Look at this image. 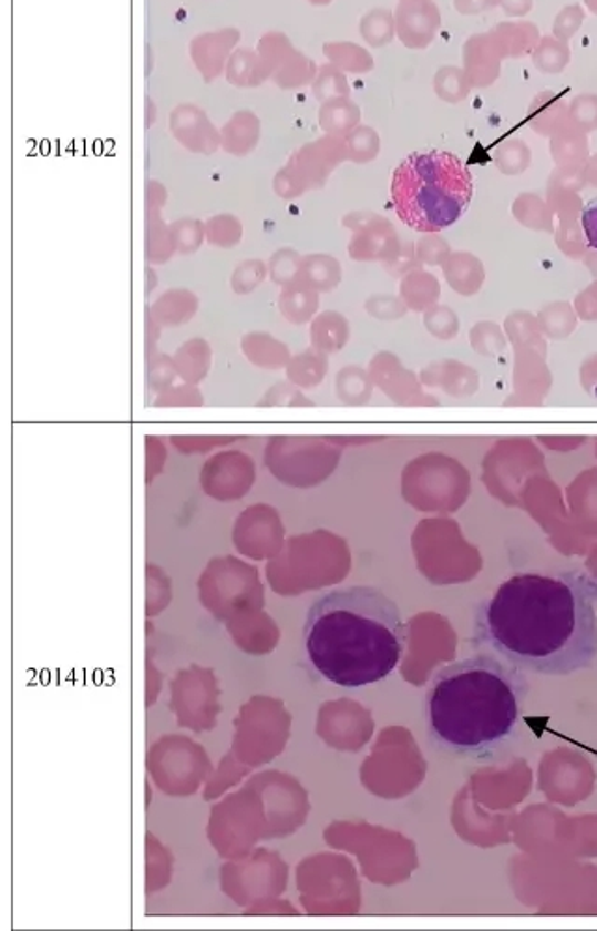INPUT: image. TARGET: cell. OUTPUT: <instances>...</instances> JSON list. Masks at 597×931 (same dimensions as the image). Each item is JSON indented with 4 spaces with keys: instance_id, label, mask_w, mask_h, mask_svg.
<instances>
[{
    "instance_id": "1",
    "label": "cell",
    "mask_w": 597,
    "mask_h": 931,
    "mask_svg": "<svg viewBox=\"0 0 597 931\" xmlns=\"http://www.w3.org/2000/svg\"><path fill=\"white\" fill-rule=\"evenodd\" d=\"M596 605L597 581L586 573L515 575L474 616V648L523 673H579L597 657Z\"/></svg>"
},
{
    "instance_id": "2",
    "label": "cell",
    "mask_w": 597,
    "mask_h": 931,
    "mask_svg": "<svg viewBox=\"0 0 597 931\" xmlns=\"http://www.w3.org/2000/svg\"><path fill=\"white\" fill-rule=\"evenodd\" d=\"M526 695L523 671L497 655L444 666L424 702L428 737L446 755L491 758L514 739Z\"/></svg>"
},
{
    "instance_id": "3",
    "label": "cell",
    "mask_w": 597,
    "mask_h": 931,
    "mask_svg": "<svg viewBox=\"0 0 597 931\" xmlns=\"http://www.w3.org/2000/svg\"><path fill=\"white\" fill-rule=\"evenodd\" d=\"M302 635L313 668L331 684L348 689L387 678L408 643L397 603L372 586L321 595L308 608Z\"/></svg>"
},
{
    "instance_id": "4",
    "label": "cell",
    "mask_w": 597,
    "mask_h": 931,
    "mask_svg": "<svg viewBox=\"0 0 597 931\" xmlns=\"http://www.w3.org/2000/svg\"><path fill=\"white\" fill-rule=\"evenodd\" d=\"M473 193V176L463 161L438 150L409 155L392 177L398 217L419 232H439L454 225Z\"/></svg>"
},
{
    "instance_id": "5",
    "label": "cell",
    "mask_w": 597,
    "mask_h": 931,
    "mask_svg": "<svg viewBox=\"0 0 597 931\" xmlns=\"http://www.w3.org/2000/svg\"><path fill=\"white\" fill-rule=\"evenodd\" d=\"M200 478L207 495L234 499L245 495V491L249 490L255 480V467L249 456L230 450L207 461Z\"/></svg>"
},
{
    "instance_id": "6",
    "label": "cell",
    "mask_w": 597,
    "mask_h": 931,
    "mask_svg": "<svg viewBox=\"0 0 597 931\" xmlns=\"http://www.w3.org/2000/svg\"><path fill=\"white\" fill-rule=\"evenodd\" d=\"M398 32L408 48L422 49L438 34L441 18L432 0H403L397 12Z\"/></svg>"
},
{
    "instance_id": "7",
    "label": "cell",
    "mask_w": 597,
    "mask_h": 931,
    "mask_svg": "<svg viewBox=\"0 0 597 931\" xmlns=\"http://www.w3.org/2000/svg\"><path fill=\"white\" fill-rule=\"evenodd\" d=\"M503 60V53L498 51L491 34L473 35L463 48V70L476 89H484L497 81Z\"/></svg>"
},
{
    "instance_id": "8",
    "label": "cell",
    "mask_w": 597,
    "mask_h": 931,
    "mask_svg": "<svg viewBox=\"0 0 597 931\" xmlns=\"http://www.w3.org/2000/svg\"><path fill=\"white\" fill-rule=\"evenodd\" d=\"M526 120L542 135L558 133L569 124V105L560 94L545 90L534 98Z\"/></svg>"
},
{
    "instance_id": "9",
    "label": "cell",
    "mask_w": 597,
    "mask_h": 931,
    "mask_svg": "<svg viewBox=\"0 0 597 931\" xmlns=\"http://www.w3.org/2000/svg\"><path fill=\"white\" fill-rule=\"evenodd\" d=\"M490 34L497 43L498 51L503 53V59H517V57L533 53L539 42L536 24L528 21H508V23L497 24Z\"/></svg>"
},
{
    "instance_id": "10",
    "label": "cell",
    "mask_w": 597,
    "mask_h": 931,
    "mask_svg": "<svg viewBox=\"0 0 597 931\" xmlns=\"http://www.w3.org/2000/svg\"><path fill=\"white\" fill-rule=\"evenodd\" d=\"M196 297L185 289H172L168 294L161 295L159 301L152 307V318L157 319L161 325L184 324L193 318L196 313Z\"/></svg>"
},
{
    "instance_id": "11",
    "label": "cell",
    "mask_w": 597,
    "mask_h": 931,
    "mask_svg": "<svg viewBox=\"0 0 597 931\" xmlns=\"http://www.w3.org/2000/svg\"><path fill=\"white\" fill-rule=\"evenodd\" d=\"M174 366L187 383H198L206 378L212 366V349L204 340H189L178 349L174 357Z\"/></svg>"
},
{
    "instance_id": "12",
    "label": "cell",
    "mask_w": 597,
    "mask_h": 931,
    "mask_svg": "<svg viewBox=\"0 0 597 931\" xmlns=\"http://www.w3.org/2000/svg\"><path fill=\"white\" fill-rule=\"evenodd\" d=\"M569 59H572V51H569L568 42H562L555 35L542 38L533 51L534 65L550 75L566 70Z\"/></svg>"
},
{
    "instance_id": "13",
    "label": "cell",
    "mask_w": 597,
    "mask_h": 931,
    "mask_svg": "<svg viewBox=\"0 0 597 931\" xmlns=\"http://www.w3.org/2000/svg\"><path fill=\"white\" fill-rule=\"evenodd\" d=\"M471 89H473V84L469 81L465 70L452 68V65L439 70L438 78H435V90H438L441 100L457 103V101L467 98Z\"/></svg>"
},
{
    "instance_id": "14",
    "label": "cell",
    "mask_w": 597,
    "mask_h": 931,
    "mask_svg": "<svg viewBox=\"0 0 597 931\" xmlns=\"http://www.w3.org/2000/svg\"><path fill=\"white\" fill-rule=\"evenodd\" d=\"M359 120V109L356 103L346 100L329 101L321 109V125L327 131H346Z\"/></svg>"
},
{
    "instance_id": "15",
    "label": "cell",
    "mask_w": 597,
    "mask_h": 931,
    "mask_svg": "<svg viewBox=\"0 0 597 931\" xmlns=\"http://www.w3.org/2000/svg\"><path fill=\"white\" fill-rule=\"evenodd\" d=\"M326 53L334 64L342 65L349 71H367L372 68L370 54L353 43H331L327 45Z\"/></svg>"
},
{
    "instance_id": "16",
    "label": "cell",
    "mask_w": 597,
    "mask_h": 931,
    "mask_svg": "<svg viewBox=\"0 0 597 931\" xmlns=\"http://www.w3.org/2000/svg\"><path fill=\"white\" fill-rule=\"evenodd\" d=\"M569 124L580 131H591L597 127V95H577L569 103Z\"/></svg>"
},
{
    "instance_id": "17",
    "label": "cell",
    "mask_w": 597,
    "mask_h": 931,
    "mask_svg": "<svg viewBox=\"0 0 597 931\" xmlns=\"http://www.w3.org/2000/svg\"><path fill=\"white\" fill-rule=\"evenodd\" d=\"M362 35L367 38V42L372 43L373 48H381L384 43L391 42V13L383 10L368 13L367 18L362 19Z\"/></svg>"
},
{
    "instance_id": "18",
    "label": "cell",
    "mask_w": 597,
    "mask_h": 931,
    "mask_svg": "<svg viewBox=\"0 0 597 931\" xmlns=\"http://www.w3.org/2000/svg\"><path fill=\"white\" fill-rule=\"evenodd\" d=\"M241 237V225L234 217H215L207 223V242L217 247H234Z\"/></svg>"
},
{
    "instance_id": "19",
    "label": "cell",
    "mask_w": 597,
    "mask_h": 931,
    "mask_svg": "<svg viewBox=\"0 0 597 931\" xmlns=\"http://www.w3.org/2000/svg\"><path fill=\"white\" fill-rule=\"evenodd\" d=\"M171 441L178 452H184V454H202V452H209L212 449H217L220 444L234 442V437L182 436L172 437Z\"/></svg>"
},
{
    "instance_id": "20",
    "label": "cell",
    "mask_w": 597,
    "mask_h": 931,
    "mask_svg": "<svg viewBox=\"0 0 597 931\" xmlns=\"http://www.w3.org/2000/svg\"><path fill=\"white\" fill-rule=\"evenodd\" d=\"M583 21H585V10L579 4H572V7L564 8L556 16L555 24H553L555 38H558L562 42H568V40H572L579 32Z\"/></svg>"
},
{
    "instance_id": "21",
    "label": "cell",
    "mask_w": 597,
    "mask_h": 931,
    "mask_svg": "<svg viewBox=\"0 0 597 931\" xmlns=\"http://www.w3.org/2000/svg\"><path fill=\"white\" fill-rule=\"evenodd\" d=\"M172 231H174V242H176L182 253L189 254L200 247L202 226L198 221L176 223V226Z\"/></svg>"
},
{
    "instance_id": "22",
    "label": "cell",
    "mask_w": 597,
    "mask_h": 931,
    "mask_svg": "<svg viewBox=\"0 0 597 931\" xmlns=\"http://www.w3.org/2000/svg\"><path fill=\"white\" fill-rule=\"evenodd\" d=\"M166 460V450L157 437H146V478L152 482L161 471Z\"/></svg>"
},
{
    "instance_id": "23",
    "label": "cell",
    "mask_w": 597,
    "mask_h": 931,
    "mask_svg": "<svg viewBox=\"0 0 597 931\" xmlns=\"http://www.w3.org/2000/svg\"><path fill=\"white\" fill-rule=\"evenodd\" d=\"M202 396L193 387H174L161 396L155 406H200Z\"/></svg>"
},
{
    "instance_id": "24",
    "label": "cell",
    "mask_w": 597,
    "mask_h": 931,
    "mask_svg": "<svg viewBox=\"0 0 597 931\" xmlns=\"http://www.w3.org/2000/svg\"><path fill=\"white\" fill-rule=\"evenodd\" d=\"M260 278V264L258 262H247L241 267H237L236 275L231 278L234 289L239 294H247L255 288L256 283Z\"/></svg>"
},
{
    "instance_id": "25",
    "label": "cell",
    "mask_w": 597,
    "mask_h": 931,
    "mask_svg": "<svg viewBox=\"0 0 597 931\" xmlns=\"http://www.w3.org/2000/svg\"><path fill=\"white\" fill-rule=\"evenodd\" d=\"M176 376V366L174 360H168V357H163L159 362H154L152 370H150V383L155 387V390H161L165 385L171 383Z\"/></svg>"
},
{
    "instance_id": "26",
    "label": "cell",
    "mask_w": 597,
    "mask_h": 931,
    "mask_svg": "<svg viewBox=\"0 0 597 931\" xmlns=\"http://www.w3.org/2000/svg\"><path fill=\"white\" fill-rule=\"evenodd\" d=\"M580 223H583L586 239H588L591 247L597 248V198L596 201H591L590 204H586L585 209H583Z\"/></svg>"
},
{
    "instance_id": "27",
    "label": "cell",
    "mask_w": 597,
    "mask_h": 931,
    "mask_svg": "<svg viewBox=\"0 0 597 931\" xmlns=\"http://www.w3.org/2000/svg\"><path fill=\"white\" fill-rule=\"evenodd\" d=\"M329 92H348V84L343 81L342 75L337 73V71L326 70L323 71V78H321L320 84H318V95H327Z\"/></svg>"
},
{
    "instance_id": "28",
    "label": "cell",
    "mask_w": 597,
    "mask_h": 931,
    "mask_svg": "<svg viewBox=\"0 0 597 931\" xmlns=\"http://www.w3.org/2000/svg\"><path fill=\"white\" fill-rule=\"evenodd\" d=\"M498 4L501 0H455V10L462 12L463 16H471V13L484 12Z\"/></svg>"
},
{
    "instance_id": "29",
    "label": "cell",
    "mask_w": 597,
    "mask_h": 931,
    "mask_svg": "<svg viewBox=\"0 0 597 931\" xmlns=\"http://www.w3.org/2000/svg\"><path fill=\"white\" fill-rule=\"evenodd\" d=\"M533 0H501V7H503L504 12L508 13V16H514V18L526 16V13L533 10Z\"/></svg>"
},
{
    "instance_id": "30",
    "label": "cell",
    "mask_w": 597,
    "mask_h": 931,
    "mask_svg": "<svg viewBox=\"0 0 597 931\" xmlns=\"http://www.w3.org/2000/svg\"><path fill=\"white\" fill-rule=\"evenodd\" d=\"M586 8L597 16V0H585Z\"/></svg>"
},
{
    "instance_id": "31",
    "label": "cell",
    "mask_w": 597,
    "mask_h": 931,
    "mask_svg": "<svg viewBox=\"0 0 597 931\" xmlns=\"http://www.w3.org/2000/svg\"><path fill=\"white\" fill-rule=\"evenodd\" d=\"M310 2H313V4H329L331 0H310Z\"/></svg>"
}]
</instances>
